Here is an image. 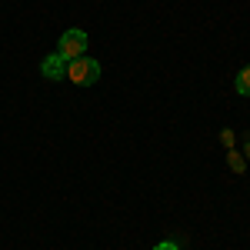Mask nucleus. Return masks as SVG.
<instances>
[{
	"label": "nucleus",
	"mask_w": 250,
	"mask_h": 250,
	"mask_svg": "<svg viewBox=\"0 0 250 250\" xmlns=\"http://www.w3.org/2000/svg\"><path fill=\"white\" fill-rule=\"evenodd\" d=\"M154 250H180V247H177V244H157Z\"/></svg>",
	"instance_id": "6"
},
{
	"label": "nucleus",
	"mask_w": 250,
	"mask_h": 250,
	"mask_svg": "<svg viewBox=\"0 0 250 250\" xmlns=\"http://www.w3.org/2000/svg\"><path fill=\"white\" fill-rule=\"evenodd\" d=\"M233 87H237V94L250 97V67H244V70L237 74V80H233Z\"/></svg>",
	"instance_id": "4"
},
{
	"label": "nucleus",
	"mask_w": 250,
	"mask_h": 250,
	"mask_svg": "<svg viewBox=\"0 0 250 250\" xmlns=\"http://www.w3.org/2000/svg\"><path fill=\"white\" fill-rule=\"evenodd\" d=\"M57 54H60L63 60H80V57H87V34H83V30H67V34L60 37Z\"/></svg>",
	"instance_id": "2"
},
{
	"label": "nucleus",
	"mask_w": 250,
	"mask_h": 250,
	"mask_svg": "<svg viewBox=\"0 0 250 250\" xmlns=\"http://www.w3.org/2000/svg\"><path fill=\"white\" fill-rule=\"evenodd\" d=\"M100 77V63L90 57H80V60H67V80H74L77 87H90Z\"/></svg>",
	"instance_id": "1"
},
{
	"label": "nucleus",
	"mask_w": 250,
	"mask_h": 250,
	"mask_svg": "<svg viewBox=\"0 0 250 250\" xmlns=\"http://www.w3.org/2000/svg\"><path fill=\"white\" fill-rule=\"evenodd\" d=\"M227 164H230L233 173H244V157H240V150H230L227 154Z\"/></svg>",
	"instance_id": "5"
},
{
	"label": "nucleus",
	"mask_w": 250,
	"mask_h": 250,
	"mask_svg": "<svg viewBox=\"0 0 250 250\" xmlns=\"http://www.w3.org/2000/svg\"><path fill=\"white\" fill-rule=\"evenodd\" d=\"M40 74H43L47 80H67V60L60 57V54H50V57L43 60Z\"/></svg>",
	"instance_id": "3"
}]
</instances>
